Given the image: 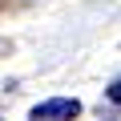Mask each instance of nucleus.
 Listing matches in <instances>:
<instances>
[{
  "label": "nucleus",
  "mask_w": 121,
  "mask_h": 121,
  "mask_svg": "<svg viewBox=\"0 0 121 121\" xmlns=\"http://www.w3.org/2000/svg\"><path fill=\"white\" fill-rule=\"evenodd\" d=\"M77 113H81L77 97H52V101H40L32 109V121H73Z\"/></svg>",
  "instance_id": "obj_1"
},
{
  "label": "nucleus",
  "mask_w": 121,
  "mask_h": 121,
  "mask_svg": "<svg viewBox=\"0 0 121 121\" xmlns=\"http://www.w3.org/2000/svg\"><path fill=\"white\" fill-rule=\"evenodd\" d=\"M105 97H109L113 105H121V77H113V81H109V89H105Z\"/></svg>",
  "instance_id": "obj_2"
}]
</instances>
